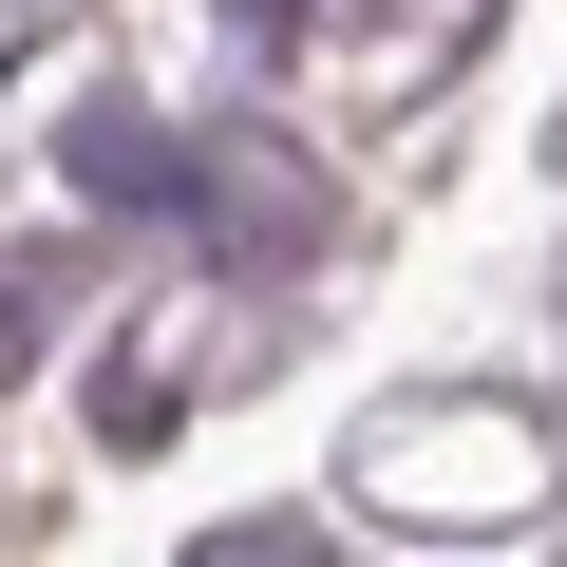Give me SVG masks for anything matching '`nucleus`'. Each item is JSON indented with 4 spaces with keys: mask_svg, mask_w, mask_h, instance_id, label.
I'll list each match as a JSON object with an SVG mask.
<instances>
[{
    "mask_svg": "<svg viewBox=\"0 0 567 567\" xmlns=\"http://www.w3.org/2000/svg\"><path fill=\"white\" fill-rule=\"evenodd\" d=\"M189 567H322V529H303V511H246V529H208Z\"/></svg>",
    "mask_w": 567,
    "mask_h": 567,
    "instance_id": "3",
    "label": "nucleus"
},
{
    "mask_svg": "<svg viewBox=\"0 0 567 567\" xmlns=\"http://www.w3.org/2000/svg\"><path fill=\"white\" fill-rule=\"evenodd\" d=\"M20 341H39V284H20V265H0V379H20Z\"/></svg>",
    "mask_w": 567,
    "mask_h": 567,
    "instance_id": "4",
    "label": "nucleus"
},
{
    "mask_svg": "<svg viewBox=\"0 0 567 567\" xmlns=\"http://www.w3.org/2000/svg\"><path fill=\"white\" fill-rule=\"evenodd\" d=\"M76 189H95V208H189V152H171L152 114H76Z\"/></svg>",
    "mask_w": 567,
    "mask_h": 567,
    "instance_id": "2",
    "label": "nucleus"
},
{
    "mask_svg": "<svg viewBox=\"0 0 567 567\" xmlns=\"http://www.w3.org/2000/svg\"><path fill=\"white\" fill-rule=\"evenodd\" d=\"M20 39H58V0H0V58H20Z\"/></svg>",
    "mask_w": 567,
    "mask_h": 567,
    "instance_id": "5",
    "label": "nucleus"
},
{
    "mask_svg": "<svg viewBox=\"0 0 567 567\" xmlns=\"http://www.w3.org/2000/svg\"><path fill=\"white\" fill-rule=\"evenodd\" d=\"M189 208H208V227L246 208V227H284V246H322V171L284 152V133H208V152H189Z\"/></svg>",
    "mask_w": 567,
    "mask_h": 567,
    "instance_id": "1",
    "label": "nucleus"
},
{
    "mask_svg": "<svg viewBox=\"0 0 567 567\" xmlns=\"http://www.w3.org/2000/svg\"><path fill=\"white\" fill-rule=\"evenodd\" d=\"M454 20H473V0H416V39H454Z\"/></svg>",
    "mask_w": 567,
    "mask_h": 567,
    "instance_id": "6",
    "label": "nucleus"
}]
</instances>
